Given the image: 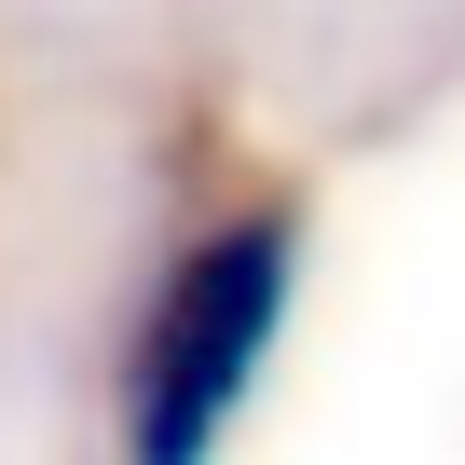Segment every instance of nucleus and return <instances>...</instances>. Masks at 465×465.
I'll use <instances>...</instances> for the list:
<instances>
[{"mask_svg":"<svg viewBox=\"0 0 465 465\" xmlns=\"http://www.w3.org/2000/svg\"><path fill=\"white\" fill-rule=\"evenodd\" d=\"M302 261H315V219L288 178H247L192 205L151 274L124 288V342H110V451L124 465H219L232 424L261 411L288 315H302Z\"/></svg>","mask_w":465,"mask_h":465,"instance_id":"f257e3e1","label":"nucleus"}]
</instances>
